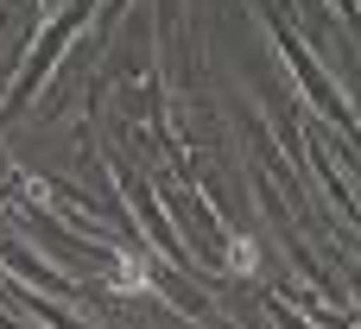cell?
Masks as SVG:
<instances>
[{
    "label": "cell",
    "instance_id": "1",
    "mask_svg": "<svg viewBox=\"0 0 361 329\" xmlns=\"http://www.w3.org/2000/svg\"><path fill=\"white\" fill-rule=\"evenodd\" d=\"M222 260H228L235 273H254V241H247V235H228V254H222Z\"/></svg>",
    "mask_w": 361,
    "mask_h": 329
},
{
    "label": "cell",
    "instance_id": "2",
    "mask_svg": "<svg viewBox=\"0 0 361 329\" xmlns=\"http://www.w3.org/2000/svg\"><path fill=\"white\" fill-rule=\"evenodd\" d=\"M121 292H146V266H133V260H121V279H114Z\"/></svg>",
    "mask_w": 361,
    "mask_h": 329
}]
</instances>
